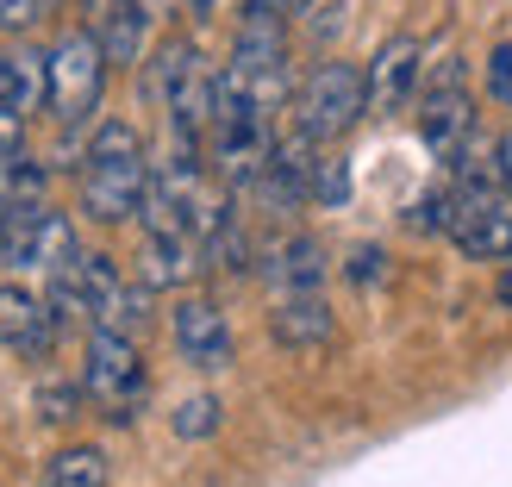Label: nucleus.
I'll list each match as a JSON object with an SVG mask.
<instances>
[{
    "instance_id": "nucleus-6",
    "label": "nucleus",
    "mask_w": 512,
    "mask_h": 487,
    "mask_svg": "<svg viewBox=\"0 0 512 487\" xmlns=\"http://www.w3.org/2000/svg\"><path fill=\"white\" fill-rule=\"evenodd\" d=\"M369 113V75L356 63H319L300 88V132L325 144V138H344L356 119Z\"/></svg>"
},
{
    "instance_id": "nucleus-15",
    "label": "nucleus",
    "mask_w": 512,
    "mask_h": 487,
    "mask_svg": "<svg viewBox=\"0 0 512 487\" xmlns=\"http://www.w3.org/2000/svg\"><path fill=\"white\" fill-rule=\"evenodd\" d=\"M269 281L281 294H319V281H325V250L313 238H281L269 250Z\"/></svg>"
},
{
    "instance_id": "nucleus-19",
    "label": "nucleus",
    "mask_w": 512,
    "mask_h": 487,
    "mask_svg": "<svg viewBox=\"0 0 512 487\" xmlns=\"http://www.w3.org/2000/svg\"><path fill=\"white\" fill-rule=\"evenodd\" d=\"M88 157H144V138H138V125H132V119H107V125H94V138H88Z\"/></svg>"
},
{
    "instance_id": "nucleus-24",
    "label": "nucleus",
    "mask_w": 512,
    "mask_h": 487,
    "mask_svg": "<svg viewBox=\"0 0 512 487\" xmlns=\"http://www.w3.org/2000/svg\"><path fill=\"white\" fill-rule=\"evenodd\" d=\"M488 94L500 100V107H512V44H500L488 57Z\"/></svg>"
},
{
    "instance_id": "nucleus-11",
    "label": "nucleus",
    "mask_w": 512,
    "mask_h": 487,
    "mask_svg": "<svg viewBox=\"0 0 512 487\" xmlns=\"http://www.w3.org/2000/svg\"><path fill=\"white\" fill-rule=\"evenodd\" d=\"M0 344L19 350V356H50V344H57L50 300L25 294V288H0Z\"/></svg>"
},
{
    "instance_id": "nucleus-31",
    "label": "nucleus",
    "mask_w": 512,
    "mask_h": 487,
    "mask_svg": "<svg viewBox=\"0 0 512 487\" xmlns=\"http://www.w3.org/2000/svg\"><path fill=\"white\" fill-rule=\"evenodd\" d=\"M0 263H7V250H0Z\"/></svg>"
},
{
    "instance_id": "nucleus-28",
    "label": "nucleus",
    "mask_w": 512,
    "mask_h": 487,
    "mask_svg": "<svg viewBox=\"0 0 512 487\" xmlns=\"http://www.w3.org/2000/svg\"><path fill=\"white\" fill-rule=\"evenodd\" d=\"M119 7H125V0H88V13H94V25L107 19V13H119Z\"/></svg>"
},
{
    "instance_id": "nucleus-2",
    "label": "nucleus",
    "mask_w": 512,
    "mask_h": 487,
    "mask_svg": "<svg viewBox=\"0 0 512 487\" xmlns=\"http://www.w3.org/2000/svg\"><path fill=\"white\" fill-rule=\"evenodd\" d=\"M144 388H150V375H144L138 344L119 338V331H94V338H88V363H82V394L113 425H125V419H138Z\"/></svg>"
},
{
    "instance_id": "nucleus-3",
    "label": "nucleus",
    "mask_w": 512,
    "mask_h": 487,
    "mask_svg": "<svg viewBox=\"0 0 512 487\" xmlns=\"http://www.w3.org/2000/svg\"><path fill=\"white\" fill-rule=\"evenodd\" d=\"M75 288H82V306H88V325L94 331H119V338H138L150 325V281H125L113 256H75L69 263Z\"/></svg>"
},
{
    "instance_id": "nucleus-20",
    "label": "nucleus",
    "mask_w": 512,
    "mask_h": 487,
    "mask_svg": "<svg viewBox=\"0 0 512 487\" xmlns=\"http://www.w3.org/2000/svg\"><path fill=\"white\" fill-rule=\"evenodd\" d=\"M219 419H225V406L213 394H194V400L175 406V438H213Z\"/></svg>"
},
{
    "instance_id": "nucleus-9",
    "label": "nucleus",
    "mask_w": 512,
    "mask_h": 487,
    "mask_svg": "<svg viewBox=\"0 0 512 487\" xmlns=\"http://www.w3.org/2000/svg\"><path fill=\"white\" fill-rule=\"evenodd\" d=\"M419 75H425V44L406 38V32L388 38L369 63V113H400L406 100H413Z\"/></svg>"
},
{
    "instance_id": "nucleus-10",
    "label": "nucleus",
    "mask_w": 512,
    "mask_h": 487,
    "mask_svg": "<svg viewBox=\"0 0 512 487\" xmlns=\"http://www.w3.org/2000/svg\"><path fill=\"white\" fill-rule=\"evenodd\" d=\"M175 350L194 369H225L232 363V325L213 300H182L175 306Z\"/></svg>"
},
{
    "instance_id": "nucleus-4",
    "label": "nucleus",
    "mask_w": 512,
    "mask_h": 487,
    "mask_svg": "<svg viewBox=\"0 0 512 487\" xmlns=\"http://www.w3.org/2000/svg\"><path fill=\"white\" fill-rule=\"evenodd\" d=\"M100 88H107V50H100V32H63L57 50H50V100L44 107L63 125H82L100 107Z\"/></svg>"
},
{
    "instance_id": "nucleus-18",
    "label": "nucleus",
    "mask_w": 512,
    "mask_h": 487,
    "mask_svg": "<svg viewBox=\"0 0 512 487\" xmlns=\"http://www.w3.org/2000/svg\"><path fill=\"white\" fill-rule=\"evenodd\" d=\"M44 182H50L44 163H32L25 150H19V157H0V219L19 213V207H38V200H44Z\"/></svg>"
},
{
    "instance_id": "nucleus-13",
    "label": "nucleus",
    "mask_w": 512,
    "mask_h": 487,
    "mask_svg": "<svg viewBox=\"0 0 512 487\" xmlns=\"http://www.w3.org/2000/svg\"><path fill=\"white\" fill-rule=\"evenodd\" d=\"M200 263H207V250H200L194 232H150L144 256H138V275L150 288H182V281H194Z\"/></svg>"
},
{
    "instance_id": "nucleus-21",
    "label": "nucleus",
    "mask_w": 512,
    "mask_h": 487,
    "mask_svg": "<svg viewBox=\"0 0 512 487\" xmlns=\"http://www.w3.org/2000/svg\"><path fill=\"white\" fill-rule=\"evenodd\" d=\"M306 200H319V207H344V200H350V169L338 157H319L313 163V194H306Z\"/></svg>"
},
{
    "instance_id": "nucleus-8",
    "label": "nucleus",
    "mask_w": 512,
    "mask_h": 487,
    "mask_svg": "<svg viewBox=\"0 0 512 487\" xmlns=\"http://www.w3.org/2000/svg\"><path fill=\"white\" fill-rule=\"evenodd\" d=\"M144 188H150L144 157H88V169H82V213L100 219V225L138 219Z\"/></svg>"
},
{
    "instance_id": "nucleus-14",
    "label": "nucleus",
    "mask_w": 512,
    "mask_h": 487,
    "mask_svg": "<svg viewBox=\"0 0 512 487\" xmlns=\"http://www.w3.org/2000/svg\"><path fill=\"white\" fill-rule=\"evenodd\" d=\"M44 100H50V57H38V50H13V57H0V107L38 113Z\"/></svg>"
},
{
    "instance_id": "nucleus-26",
    "label": "nucleus",
    "mask_w": 512,
    "mask_h": 487,
    "mask_svg": "<svg viewBox=\"0 0 512 487\" xmlns=\"http://www.w3.org/2000/svg\"><path fill=\"white\" fill-rule=\"evenodd\" d=\"M19 150H25V113L0 107V157H19Z\"/></svg>"
},
{
    "instance_id": "nucleus-17",
    "label": "nucleus",
    "mask_w": 512,
    "mask_h": 487,
    "mask_svg": "<svg viewBox=\"0 0 512 487\" xmlns=\"http://www.w3.org/2000/svg\"><path fill=\"white\" fill-rule=\"evenodd\" d=\"M100 32V50H107V63H138V50H144V32H150V13L138 7V0H125L119 13H107L94 25Z\"/></svg>"
},
{
    "instance_id": "nucleus-1",
    "label": "nucleus",
    "mask_w": 512,
    "mask_h": 487,
    "mask_svg": "<svg viewBox=\"0 0 512 487\" xmlns=\"http://www.w3.org/2000/svg\"><path fill=\"white\" fill-rule=\"evenodd\" d=\"M450 238L463 256L475 263H506L512 256V188L500 163H475L463 157L456 163V182H450Z\"/></svg>"
},
{
    "instance_id": "nucleus-12",
    "label": "nucleus",
    "mask_w": 512,
    "mask_h": 487,
    "mask_svg": "<svg viewBox=\"0 0 512 487\" xmlns=\"http://www.w3.org/2000/svg\"><path fill=\"white\" fill-rule=\"evenodd\" d=\"M269 331H275L281 350H319V344L338 338V319H331V306L319 294H281Z\"/></svg>"
},
{
    "instance_id": "nucleus-16",
    "label": "nucleus",
    "mask_w": 512,
    "mask_h": 487,
    "mask_svg": "<svg viewBox=\"0 0 512 487\" xmlns=\"http://www.w3.org/2000/svg\"><path fill=\"white\" fill-rule=\"evenodd\" d=\"M38 487H107V450L94 444H69L44 463V481Z\"/></svg>"
},
{
    "instance_id": "nucleus-22",
    "label": "nucleus",
    "mask_w": 512,
    "mask_h": 487,
    "mask_svg": "<svg viewBox=\"0 0 512 487\" xmlns=\"http://www.w3.org/2000/svg\"><path fill=\"white\" fill-rule=\"evenodd\" d=\"M57 0H0V32H32V25L50 19Z\"/></svg>"
},
{
    "instance_id": "nucleus-25",
    "label": "nucleus",
    "mask_w": 512,
    "mask_h": 487,
    "mask_svg": "<svg viewBox=\"0 0 512 487\" xmlns=\"http://www.w3.org/2000/svg\"><path fill=\"white\" fill-rule=\"evenodd\" d=\"M350 281H356V288H369V281H388V256L363 244V250L350 256Z\"/></svg>"
},
{
    "instance_id": "nucleus-5",
    "label": "nucleus",
    "mask_w": 512,
    "mask_h": 487,
    "mask_svg": "<svg viewBox=\"0 0 512 487\" xmlns=\"http://www.w3.org/2000/svg\"><path fill=\"white\" fill-rule=\"evenodd\" d=\"M419 138L438 163H463L469 144H475V100H469V69L463 63H444L425 88V107H419Z\"/></svg>"
},
{
    "instance_id": "nucleus-27",
    "label": "nucleus",
    "mask_w": 512,
    "mask_h": 487,
    "mask_svg": "<svg viewBox=\"0 0 512 487\" xmlns=\"http://www.w3.org/2000/svg\"><path fill=\"white\" fill-rule=\"evenodd\" d=\"M500 306L512 313V256H506V269H500Z\"/></svg>"
},
{
    "instance_id": "nucleus-23",
    "label": "nucleus",
    "mask_w": 512,
    "mask_h": 487,
    "mask_svg": "<svg viewBox=\"0 0 512 487\" xmlns=\"http://www.w3.org/2000/svg\"><path fill=\"white\" fill-rule=\"evenodd\" d=\"M82 400H88L82 388H38V413L50 425H63V419H75V406H82Z\"/></svg>"
},
{
    "instance_id": "nucleus-30",
    "label": "nucleus",
    "mask_w": 512,
    "mask_h": 487,
    "mask_svg": "<svg viewBox=\"0 0 512 487\" xmlns=\"http://www.w3.org/2000/svg\"><path fill=\"white\" fill-rule=\"evenodd\" d=\"M306 7H313V0H294V13H306Z\"/></svg>"
},
{
    "instance_id": "nucleus-29",
    "label": "nucleus",
    "mask_w": 512,
    "mask_h": 487,
    "mask_svg": "<svg viewBox=\"0 0 512 487\" xmlns=\"http://www.w3.org/2000/svg\"><path fill=\"white\" fill-rule=\"evenodd\" d=\"M500 175H506V188H512V132L500 138Z\"/></svg>"
},
{
    "instance_id": "nucleus-7",
    "label": "nucleus",
    "mask_w": 512,
    "mask_h": 487,
    "mask_svg": "<svg viewBox=\"0 0 512 487\" xmlns=\"http://www.w3.org/2000/svg\"><path fill=\"white\" fill-rule=\"evenodd\" d=\"M0 250H7V263L50 269V275H63L75 256H82L75 225L63 213H50V207H19V213L0 219Z\"/></svg>"
}]
</instances>
